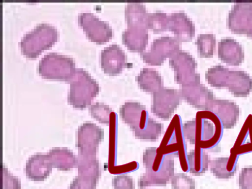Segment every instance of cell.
I'll use <instances>...</instances> for the list:
<instances>
[{"mask_svg": "<svg viewBox=\"0 0 252 189\" xmlns=\"http://www.w3.org/2000/svg\"><path fill=\"white\" fill-rule=\"evenodd\" d=\"M168 15L160 11L148 13L147 29L152 30L154 33H158L168 30Z\"/></svg>", "mask_w": 252, "mask_h": 189, "instance_id": "obj_29", "label": "cell"}, {"mask_svg": "<svg viewBox=\"0 0 252 189\" xmlns=\"http://www.w3.org/2000/svg\"><path fill=\"white\" fill-rule=\"evenodd\" d=\"M241 189H252V167L243 168L239 175Z\"/></svg>", "mask_w": 252, "mask_h": 189, "instance_id": "obj_37", "label": "cell"}, {"mask_svg": "<svg viewBox=\"0 0 252 189\" xmlns=\"http://www.w3.org/2000/svg\"><path fill=\"white\" fill-rule=\"evenodd\" d=\"M169 64L174 69L177 84L186 86L200 83V74L195 72L197 63L189 53L180 50L169 58Z\"/></svg>", "mask_w": 252, "mask_h": 189, "instance_id": "obj_8", "label": "cell"}, {"mask_svg": "<svg viewBox=\"0 0 252 189\" xmlns=\"http://www.w3.org/2000/svg\"><path fill=\"white\" fill-rule=\"evenodd\" d=\"M172 119L174 121L175 129L177 134L178 157L179 159L180 166L184 172H189V165L181 118L179 115L175 114Z\"/></svg>", "mask_w": 252, "mask_h": 189, "instance_id": "obj_27", "label": "cell"}, {"mask_svg": "<svg viewBox=\"0 0 252 189\" xmlns=\"http://www.w3.org/2000/svg\"><path fill=\"white\" fill-rule=\"evenodd\" d=\"M67 82L70 84L67 102L74 108L83 109L90 106L99 91L98 83L81 68H76L74 74Z\"/></svg>", "mask_w": 252, "mask_h": 189, "instance_id": "obj_4", "label": "cell"}, {"mask_svg": "<svg viewBox=\"0 0 252 189\" xmlns=\"http://www.w3.org/2000/svg\"><path fill=\"white\" fill-rule=\"evenodd\" d=\"M181 99L180 91L163 87L153 93L151 112L158 118L168 121L180 104Z\"/></svg>", "mask_w": 252, "mask_h": 189, "instance_id": "obj_14", "label": "cell"}, {"mask_svg": "<svg viewBox=\"0 0 252 189\" xmlns=\"http://www.w3.org/2000/svg\"><path fill=\"white\" fill-rule=\"evenodd\" d=\"M78 175L68 189H95L101 174L98 160L96 158L78 156Z\"/></svg>", "mask_w": 252, "mask_h": 189, "instance_id": "obj_13", "label": "cell"}, {"mask_svg": "<svg viewBox=\"0 0 252 189\" xmlns=\"http://www.w3.org/2000/svg\"><path fill=\"white\" fill-rule=\"evenodd\" d=\"M157 147L147 148L142 156L145 172L138 179V187L165 186L174 175V156L163 155Z\"/></svg>", "mask_w": 252, "mask_h": 189, "instance_id": "obj_2", "label": "cell"}, {"mask_svg": "<svg viewBox=\"0 0 252 189\" xmlns=\"http://www.w3.org/2000/svg\"><path fill=\"white\" fill-rule=\"evenodd\" d=\"M148 14L146 6L142 3L128 2L125 8V19L127 28H146Z\"/></svg>", "mask_w": 252, "mask_h": 189, "instance_id": "obj_24", "label": "cell"}, {"mask_svg": "<svg viewBox=\"0 0 252 189\" xmlns=\"http://www.w3.org/2000/svg\"><path fill=\"white\" fill-rule=\"evenodd\" d=\"M76 68L72 58L55 52L45 54L37 66L38 73L43 78L67 82L72 77Z\"/></svg>", "mask_w": 252, "mask_h": 189, "instance_id": "obj_7", "label": "cell"}, {"mask_svg": "<svg viewBox=\"0 0 252 189\" xmlns=\"http://www.w3.org/2000/svg\"><path fill=\"white\" fill-rule=\"evenodd\" d=\"M218 58L227 65L237 66L244 61L245 53L239 42L227 37L218 43Z\"/></svg>", "mask_w": 252, "mask_h": 189, "instance_id": "obj_20", "label": "cell"}, {"mask_svg": "<svg viewBox=\"0 0 252 189\" xmlns=\"http://www.w3.org/2000/svg\"><path fill=\"white\" fill-rule=\"evenodd\" d=\"M53 169L48 154L37 153L29 158L25 172L27 178L35 182L44 181Z\"/></svg>", "mask_w": 252, "mask_h": 189, "instance_id": "obj_19", "label": "cell"}, {"mask_svg": "<svg viewBox=\"0 0 252 189\" xmlns=\"http://www.w3.org/2000/svg\"><path fill=\"white\" fill-rule=\"evenodd\" d=\"M230 153V154L228 157L226 169L230 174L234 176L236 171L237 164L239 156L233 153Z\"/></svg>", "mask_w": 252, "mask_h": 189, "instance_id": "obj_40", "label": "cell"}, {"mask_svg": "<svg viewBox=\"0 0 252 189\" xmlns=\"http://www.w3.org/2000/svg\"><path fill=\"white\" fill-rule=\"evenodd\" d=\"M179 91L182 99L202 110H205L211 101L215 98L213 92L200 83L181 86Z\"/></svg>", "mask_w": 252, "mask_h": 189, "instance_id": "obj_17", "label": "cell"}, {"mask_svg": "<svg viewBox=\"0 0 252 189\" xmlns=\"http://www.w3.org/2000/svg\"><path fill=\"white\" fill-rule=\"evenodd\" d=\"M216 35L212 33L199 34L195 42L197 45L198 57H213L216 49Z\"/></svg>", "mask_w": 252, "mask_h": 189, "instance_id": "obj_28", "label": "cell"}, {"mask_svg": "<svg viewBox=\"0 0 252 189\" xmlns=\"http://www.w3.org/2000/svg\"><path fill=\"white\" fill-rule=\"evenodd\" d=\"M122 38L128 50L141 53L148 43V30L144 27H128L123 32Z\"/></svg>", "mask_w": 252, "mask_h": 189, "instance_id": "obj_21", "label": "cell"}, {"mask_svg": "<svg viewBox=\"0 0 252 189\" xmlns=\"http://www.w3.org/2000/svg\"><path fill=\"white\" fill-rule=\"evenodd\" d=\"M171 182L172 189H195L194 180L185 173L175 174Z\"/></svg>", "mask_w": 252, "mask_h": 189, "instance_id": "obj_33", "label": "cell"}, {"mask_svg": "<svg viewBox=\"0 0 252 189\" xmlns=\"http://www.w3.org/2000/svg\"><path fill=\"white\" fill-rule=\"evenodd\" d=\"M110 126L111 127V163L112 168L116 166L117 160V128L118 116L113 112L111 115Z\"/></svg>", "mask_w": 252, "mask_h": 189, "instance_id": "obj_34", "label": "cell"}, {"mask_svg": "<svg viewBox=\"0 0 252 189\" xmlns=\"http://www.w3.org/2000/svg\"><path fill=\"white\" fill-rule=\"evenodd\" d=\"M112 186L114 189H133L134 184L131 177L118 175L112 179Z\"/></svg>", "mask_w": 252, "mask_h": 189, "instance_id": "obj_36", "label": "cell"}, {"mask_svg": "<svg viewBox=\"0 0 252 189\" xmlns=\"http://www.w3.org/2000/svg\"><path fill=\"white\" fill-rule=\"evenodd\" d=\"M78 23L86 36L97 44L107 42L112 37L113 31L109 23L101 20L90 12L79 14Z\"/></svg>", "mask_w": 252, "mask_h": 189, "instance_id": "obj_12", "label": "cell"}, {"mask_svg": "<svg viewBox=\"0 0 252 189\" xmlns=\"http://www.w3.org/2000/svg\"><path fill=\"white\" fill-rule=\"evenodd\" d=\"M101 67L104 73L118 75L128 65L124 51L117 44L105 47L101 52Z\"/></svg>", "mask_w": 252, "mask_h": 189, "instance_id": "obj_15", "label": "cell"}, {"mask_svg": "<svg viewBox=\"0 0 252 189\" xmlns=\"http://www.w3.org/2000/svg\"><path fill=\"white\" fill-rule=\"evenodd\" d=\"M168 31L173 32L180 42L192 40L195 35V25L186 13H173L168 15Z\"/></svg>", "mask_w": 252, "mask_h": 189, "instance_id": "obj_18", "label": "cell"}, {"mask_svg": "<svg viewBox=\"0 0 252 189\" xmlns=\"http://www.w3.org/2000/svg\"><path fill=\"white\" fill-rule=\"evenodd\" d=\"M205 110L215 114L220 120L224 129L233 128L239 118L240 109L235 102L227 99L212 100Z\"/></svg>", "mask_w": 252, "mask_h": 189, "instance_id": "obj_16", "label": "cell"}, {"mask_svg": "<svg viewBox=\"0 0 252 189\" xmlns=\"http://www.w3.org/2000/svg\"><path fill=\"white\" fill-rule=\"evenodd\" d=\"M195 146L204 150L215 148L220 142L223 132L222 124L213 113L200 110L195 118Z\"/></svg>", "mask_w": 252, "mask_h": 189, "instance_id": "obj_5", "label": "cell"}, {"mask_svg": "<svg viewBox=\"0 0 252 189\" xmlns=\"http://www.w3.org/2000/svg\"><path fill=\"white\" fill-rule=\"evenodd\" d=\"M226 26L232 32L252 38V2H234L229 11Z\"/></svg>", "mask_w": 252, "mask_h": 189, "instance_id": "obj_11", "label": "cell"}, {"mask_svg": "<svg viewBox=\"0 0 252 189\" xmlns=\"http://www.w3.org/2000/svg\"><path fill=\"white\" fill-rule=\"evenodd\" d=\"M135 81L141 90L153 94L164 87L161 75L153 68H142L135 77Z\"/></svg>", "mask_w": 252, "mask_h": 189, "instance_id": "obj_23", "label": "cell"}, {"mask_svg": "<svg viewBox=\"0 0 252 189\" xmlns=\"http://www.w3.org/2000/svg\"><path fill=\"white\" fill-rule=\"evenodd\" d=\"M248 136L249 126L248 121L246 119L230 152L233 153L239 156L252 153L251 143L247 144L246 142Z\"/></svg>", "mask_w": 252, "mask_h": 189, "instance_id": "obj_30", "label": "cell"}, {"mask_svg": "<svg viewBox=\"0 0 252 189\" xmlns=\"http://www.w3.org/2000/svg\"><path fill=\"white\" fill-rule=\"evenodd\" d=\"M228 157H219L210 161L211 173L218 179H229L233 176L226 169Z\"/></svg>", "mask_w": 252, "mask_h": 189, "instance_id": "obj_32", "label": "cell"}, {"mask_svg": "<svg viewBox=\"0 0 252 189\" xmlns=\"http://www.w3.org/2000/svg\"><path fill=\"white\" fill-rule=\"evenodd\" d=\"M195 119L186 121L183 124V131L185 138L189 140L190 144H195Z\"/></svg>", "mask_w": 252, "mask_h": 189, "instance_id": "obj_39", "label": "cell"}, {"mask_svg": "<svg viewBox=\"0 0 252 189\" xmlns=\"http://www.w3.org/2000/svg\"><path fill=\"white\" fill-rule=\"evenodd\" d=\"M120 116L138 139L156 141L163 130V125L149 115L145 105L140 102L127 101L120 108Z\"/></svg>", "mask_w": 252, "mask_h": 189, "instance_id": "obj_1", "label": "cell"}, {"mask_svg": "<svg viewBox=\"0 0 252 189\" xmlns=\"http://www.w3.org/2000/svg\"><path fill=\"white\" fill-rule=\"evenodd\" d=\"M48 154L53 168L61 171L77 168L78 157L67 148L54 147L49 150Z\"/></svg>", "mask_w": 252, "mask_h": 189, "instance_id": "obj_22", "label": "cell"}, {"mask_svg": "<svg viewBox=\"0 0 252 189\" xmlns=\"http://www.w3.org/2000/svg\"><path fill=\"white\" fill-rule=\"evenodd\" d=\"M2 189H21V180L4 165L1 168Z\"/></svg>", "mask_w": 252, "mask_h": 189, "instance_id": "obj_35", "label": "cell"}, {"mask_svg": "<svg viewBox=\"0 0 252 189\" xmlns=\"http://www.w3.org/2000/svg\"><path fill=\"white\" fill-rule=\"evenodd\" d=\"M189 171L194 175L199 176L208 170L210 161L204 149L195 146L194 149L188 154Z\"/></svg>", "mask_w": 252, "mask_h": 189, "instance_id": "obj_25", "label": "cell"}, {"mask_svg": "<svg viewBox=\"0 0 252 189\" xmlns=\"http://www.w3.org/2000/svg\"><path fill=\"white\" fill-rule=\"evenodd\" d=\"M89 112L91 117L99 123L110 124V117L113 111L109 105L103 102H96L89 106Z\"/></svg>", "mask_w": 252, "mask_h": 189, "instance_id": "obj_31", "label": "cell"}, {"mask_svg": "<svg viewBox=\"0 0 252 189\" xmlns=\"http://www.w3.org/2000/svg\"><path fill=\"white\" fill-rule=\"evenodd\" d=\"M177 140L175 123L173 119H172L159 146L157 148V151L163 155H172L178 157Z\"/></svg>", "mask_w": 252, "mask_h": 189, "instance_id": "obj_26", "label": "cell"}, {"mask_svg": "<svg viewBox=\"0 0 252 189\" xmlns=\"http://www.w3.org/2000/svg\"><path fill=\"white\" fill-rule=\"evenodd\" d=\"M205 79L211 86L227 88L235 97H246L252 91V77L244 71L215 65L206 71Z\"/></svg>", "mask_w": 252, "mask_h": 189, "instance_id": "obj_3", "label": "cell"}, {"mask_svg": "<svg viewBox=\"0 0 252 189\" xmlns=\"http://www.w3.org/2000/svg\"><path fill=\"white\" fill-rule=\"evenodd\" d=\"M104 138V130L95 124L84 123L78 127L76 147L78 157L96 158L99 144Z\"/></svg>", "mask_w": 252, "mask_h": 189, "instance_id": "obj_9", "label": "cell"}, {"mask_svg": "<svg viewBox=\"0 0 252 189\" xmlns=\"http://www.w3.org/2000/svg\"><path fill=\"white\" fill-rule=\"evenodd\" d=\"M181 42L175 37L163 36L155 39L148 52L140 53V57L151 65H161L180 50Z\"/></svg>", "mask_w": 252, "mask_h": 189, "instance_id": "obj_10", "label": "cell"}, {"mask_svg": "<svg viewBox=\"0 0 252 189\" xmlns=\"http://www.w3.org/2000/svg\"><path fill=\"white\" fill-rule=\"evenodd\" d=\"M58 35L54 26L45 23L38 24L21 38V52L27 58H35L57 41Z\"/></svg>", "mask_w": 252, "mask_h": 189, "instance_id": "obj_6", "label": "cell"}, {"mask_svg": "<svg viewBox=\"0 0 252 189\" xmlns=\"http://www.w3.org/2000/svg\"><path fill=\"white\" fill-rule=\"evenodd\" d=\"M246 119L248 122L249 138L252 147V114H250Z\"/></svg>", "mask_w": 252, "mask_h": 189, "instance_id": "obj_41", "label": "cell"}, {"mask_svg": "<svg viewBox=\"0 0 252 189\" xmlns=\"http://www.w3.org/2000/svg\"><path fill=\"white\" fill-rule=\"evenodd\" d=\"M139 166V163L137 161H132L121 165L115 166L112 168L111 173L117 175H123L137 170Z\"/></svg>", "mask_w": 252, "mask_h": 189, "instance_id": "obj_38", "label": "cell"}]
</instances>
